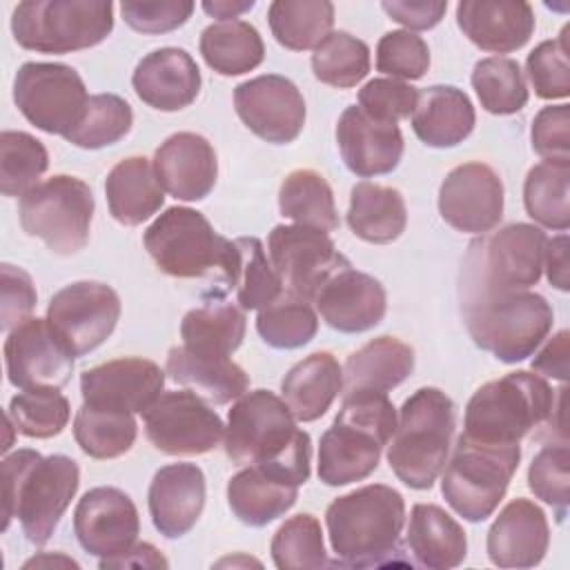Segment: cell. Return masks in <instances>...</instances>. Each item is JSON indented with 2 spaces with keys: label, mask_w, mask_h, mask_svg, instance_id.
<instances>
[{
  "label": "cell",
  "mask_w": 570,
  "mask_h": 570,
  "mask_svg": "<svg viewBox=\"0 0 570 570\" xmlns=\"http://www.w3.org/2000/svg\"><path fill=\"white\" fill-rule=\"evenodd\" d=\"M223 441L236 465H256L296 488L312 474V439L296 428L287 403L269 390L238 396L227 414Z\"/></svg>",
  "instance_id": "cell-1"
},
{
  "label": "cell",
  "mask_w": 570,
  "mask_h": 570,
  "mask_svg": "<svg viewBox=\"0 0 570 570\" xmlns=\"http://www.w3.org/2000/svg\"><path fill=\"white\" fill-rule=\"evenodd\" d=\"M325 525L336 563L350 568H381L401 563V532L405 525L403 494L383 483H370L334 499L325 510Z\"/></svg>",
  "instance_id": "cell-2"
},
{
  "label": "cell",
  "mask_w": 570,
  "mask_h": 570,
  "mask_svg": "<svg viewBox=\"0 0 570 570\" xmlns=\"http://www.w3.org/2000/svg\"><path fill=\"white\" fill-rule=\"evenodd\" d=\"M80 485V470L71 456H42L22 448L2 459L4 523L20 519L29 543L45 546L58 528Z\"/></svg>",
  "instance_id": "cell-3"
},
{
  "label": "cell",
  "mask_w": 570,
  "mask_h": 570,
  "mask_svg": "<svg viewBox=\"0 0 570 570\" xmlns=\"http://www.w3.org/2000/svg\"><path fill=\"white\" fill-rule=\"evenodd\" d=\"M396 430V407L385 392H345L334 423L318 443V479L338 488L367 479Z\"/></svg>",
  "instance_id": "cell-4"
},
{
  "label": "cell",
  "mask_w": 570,
  "mask_h": 570,
  "mask_svg": "<svg viewBox=\"0 0 570 570\" xmlns=\"http://www.w3.org/2000/svg\"><path fill=\"white\" fill-rule=\"evenodd\" d=\"M563 387L532 372L517 370L481 385L465 405L463 436L488 445H519L537 428H550L563 412Z\"/></svg>",
  "instance_id": "cell-5"
},
{
  "label": "cell",
  "mask_w": 570,
  "mask_h": 570,
  "mask_svg": "<svg viewBox=\"0 0 570 570\" xmlns=\"http://www.w3.org/2000/svg\"><path fill=\"white\" fill-rule=\"evenodd\" d=\"M456 425L454 401L439 387H419L405 399L392 443L390 470L414 490H430L445 468Z\"/></svg>",
  "instance_id": "cell-6"
},
{
  "label": "cell",
  "mask_w": 570,
  "mask_h": 570,
  "mask_svg": "<svg viewBox=\"0 0 570 570\" xmlns=\"http://www.w3.org/2000/svg\"><path fill=\"white\" fill-rule=\"evenodd\" d=\"M156 267L174 278H212L232 289L236 243L191 207L165 209L142 236Z\"/></svg>",
  "instance_id": "cell-7"
},
{
  "label": "cell",
  "mask_w": 570,
  "mask_h": 570,
  "mask_svg": "<svg viewBox=\"0 0 570 570\" xmlns=\"http://www.w3.org/2000/svg\"><path fill=\"white\" fill-rule=\"evenodd\" d=\"M546 240V232L530 223H512L472 240L461 269V303L537 285Z\"/></svg>",
  "instance_id": "cell-8"
},
{
  "label": "cell",
  "mask_w": 570,
  "mask_h": 570,
  "mask_svg": "<svg viewBox=\"0 0 570 570\" xmlns=\"http://www.w3.org/2000/svg\"><path fill=\"white\" fill-rule=\"evenodd\" d=\"M461 305L474 345L503 363L532 356L554 323L550 303L530 289L479 296Z\"/></svg>",
  "instance_id": "cell-9"
},
{
  "label": "cell",
  "mask_w": 570,
  "mask_h": 570,
  "mask_svg": "<svg viewBox=\"0 0 570 570\" xmlns=\"http://www.w3.org/2000/svg\"><path fill=\"white\" fill-rule=\"evenodd\" d=\"M114 31L109 0H24L11 16L13 40L36 53H71Z\"/></svg>",
  "instance_id": "cell-10"
},
{
  "label": "cell",
  "mask_w": 570,
  "mask_h": 570,
  "mask_svg": "<svg viewBox=\"0 0 570 570\" xmlns=\"http://www.w3.org/2000/svg\"><path fill=\"white\" fill-rule=\"evenodd\" d=\"M519 461L521 445H488L461 434L441 479L448 505L470 523L485 521L505 497Z\"/></svg>",
  "instance_id": "cell-11"
},
{
  "label": "cell",
  "mask_w": 570,
  "mask_h": 570,
  "mask_svg": "<svg viewBox=\"0 0 570 570\" xmlns=\"http://www.w3.org/2000/svg\"><path fill=\"white\" fill-rule=\"evenodd\" d=\"M94 194L76 176L58 174L29 189L18 205L20 225L40 238L53 254L71 256L89 243Z\"/></svg>",
  "instance_id": "cell-12"
},
{
  "label": "cell",
  "mask_w": 570,
  "mask_h": 570,
  "mask_svg": "<svg viewBox=\"0 0 570 570\" xmlns=\"http://www.w3.org/2000/svg\"><path fill=\"white\" fill-rule=\"evenodd\" d=\"M89 94L80 73L62 62H24L13 78V102L40 131L67 136L82 118Z\"/></svg>",
  "instance_id": "cell-13"
},
{
  "label": "cell",
  "mask_w": 570,
  "mask_h": 570,
  "mask_svg": "<svg viewBox=\"0 0 570 570\" xmlns=\"http://www.w3.org/2000/svg\"><path fill=\"white\" fill-rule=\"evenodd\" d=\"M142 421L149 443L171 456L205 454L225 436L218 412L194 390L163 392L142 412Z\"/></svg>",
  "instance_id": "cell-14"
},
{
  "label": "cell",
  "mask_w": 570,
  "mask_h": 570,
  "mask_svg": "<svg viewBox=\"0 0 570 570\" xmlns=\"http://www.w3.org/2000/svg\"><path fill=\"white\" fill-rule=\"evenodd\" d=\"M267 254L283 289L305 301H314L336 272L352 265L327 232L307 225H276L267 238Z\"/></svg>",
  "instance_id": "cell-15"
},
{
  "label": "cell",
  "mask_w": 570,
  "mask_h": 570,
  "mask_svg": "<svg viewBox=\"0 0 570 570\" xmlns=\"http://www.w3.org/2000/svg\"><path fill=\"white\" fill-rule=\"evenodd\" d=\"M120 318V298L114 287L96 281H76L58 289L47 307V323L71 356L100 347Z\"/></svg>",
  "instance_id": "cell-16"
},
{
  "label": "cell",
  "mask_w": 570,
  "mask_h": 570,
  "mask_svg": "<svg viewBox=\"0 0 570 570\" xmlns=\"http://www.w3.org/2000/svg\"><path fill=\"white\" fill-rule=\"evenodd\" d=\"M234 107L252 134L274 145L296 140L305 125L303 94L289 78L278 73L240 82L234 89Z\"/></svg>",
  "instance_id": "cell-17"
},
{
  "label": "cell",
  "mask_w": 570,
  "mask_h": 570,
  "mask_svg": "<svg viewBox=\"0 0 570 570\" xmlns=\"http://www.w3.org/2000/svg\"><path fill=\"white\" fill-rule=\"evenodd\" d=\"M4 367L9 383L20 390H60L71 379L73 356L58 341L47 318L29 316L4 341Z\"/></svg>",
  "instance_id": "cell-18"
},
{
  "label": "cell",
  "mask_w": 570,
  "mask_h": 570,
  "mask_svg": "<svg viewBox=\"0 0 570 570\" xmlns=\"http://www.w3.org/2000/svg\"><path fill=\"white\" fill-rule=\"evenodd\" d=\"M441 218L463 234H485L503 218V183L485 163L454 167L439 187Z\"/></svg>",
  "instance_id": "cell-19"
},
{
  "label": "cell",
  "mask_w": 570,
  "mask_h": 570,
  "mask_svg": "<svg viewBox=\"0 0 570 570\" xmlns=\"http://www.w3.org/2000/svg\"><path fill=\"white\" fill-rule=\"evenodd\" d=\"M73 532L85 552L111 559L134 548L140 517L131 497L118 488L100 485L82 494L73 512Z\"/></svg>",
  "instance_id": "cell-20"
},
{
  "label": "cell",
  "mask_w": 570,
  "mask_h": 570,
  "mask_svg": "<svg viewBox=\"0 0 570 570\" xmlns=\"http://www.w3.org/2000/svg\"><path fill=\"white\" fill-rule=\"evenodd\" d=\"M165 372L149 358L127 356L100 363L80 374V394L85 403L145 412L163 394Z\"/></svg>",
  "instance_id": "cell-21"
},
{
  "label": "cell",
  "mask_w": 570,
  "mask_h": 570,
  "mask_svg": "<svg viewBox=\"0 0 570 570\" xmlns=\"http://www.w3.org/2000/svg\"><path fill=\"white\" fill-rule=\"evenodd\" d=\"M336 142L345 167L361 178L383 176L403 158L399 125L370 118L358 105H350L336 122Z\"/></svg>",
  "instance_id": "cell-22"
},
{
  "label": "cell",
  "mask_w": 570,
  "mask_h": 570,
  "mask_svg": "<svg viewBox=\"0 0 570 570\" xmlns=\"http://www.w3.org/2000/svg\"><path fill=\"white\" fill-rule=\"evenodd\" d=\"M160 187L176 200H203L216 185L218 158L212 142L194 131L171 134L154 154Z\"/></svg>",
  "instance_id": "cell-23"
},
{
  "label": "cell",
  "mask_w": 570,
  "mask_h": 570,
  "mask_svg": "<svg viewBox=\"0 0 570 570\" xmlns=\"http://www.w3.org/2000/svg\"><path fill=\"white\" fill-rule=\"evenodd\" d=\"M314 303L323 321L343 334H358L376 327L387 309V296L381 281L352 265L336 272L321 287Z\"/></svg>",
  "instance_id": "cell-24"
},
{
  "label": "cell",
  "mask_w": 570,
  "mask_h": 570,
  "mask_svg": "<svg viewBox=\"0 0 570 570\" xmlns=\"http://www.w3.org/2000/svg\"><path fill=\"white\" fill-rule=\"evenodd\" d=\"M550 546L546 512L530 499H512L488 530V557L499 568H534Z\"/></svg>",
  "instance_id": "cell-25"
},
{
  "label": "cell",
  "mask_w": 570,
  "mask_h": 570,
  "mask_svg": "<svg viewBox=\"0 0 570 570\" xmlns=\"http://www.w3.org/2000/svg\"><path fill=\"white\" fill-rule=\"evenodd\" d=\"M205 490V474L196 463L163 465L147 492L154 528L167 539L187 534L203 514Z\"/></svg>",
  "instance_id": "cell-26"
},
{
  "label": "cell",
  "mask_w": 570,
  "mask_h": 570,
  "mask_svg": "<svg viewBox=\"0 0 570 570\" xmlns=\"http://www.w3.org/2000/svg\"><path fill=\"white\" fill-rule=\"evenodd\" d=\"M200 82L196 60L178 47H163L147 53L131 76L136 96L158 111L189 107L200 91Z\"/></svg>",
  "instance_id": "cell-27"
},
{
  "label": "cell",
  "mask_w": 570,
  "mask_h": 570,
  "mask_svg": "<svg viewBox=\"0 0 570 570\" xmlns=\"http://www.w3.org/2000/svg\"><path fill=\"white\" fill-rule=\"evenodd\" d=\"M456 24L483 51L510 53L521 49L534 31V11L525 0H463Z\"/></svg>",
  "instance_id": "cell-28"
},
{
  "label": "cell",
  "mask_w": 570,
  "mask_h": 570,
  "mask_svg": "<svg viewBox=\"0 0 570 570\" xmlns=\"http://www.w3.org/2000/svg\"><path fill=\"white\" fill-rule=\"evenodd\" d=\"M476 122V114L468 94L452 85H432L419 91L412 114L416 138L434 149L456 147L463 142Z\"/></svg>",
  "instance_id": "cell-29"
},
{
  "label": "cell",
  "mask_w": 570,
  "mask_h": 570,
  "mask_svg": "<svg viewBox=\"0 0 570 570\" xmlns=\"http://www.w3.org/2000/svg\"><path fill=\"white\" fill-rule=\"evenodd\" d=\"M405 541L414 561L428 570L456 568L468 554L463 528L434 503H416L410 510Z\"/></svg>",
  "instance_id": "cell-30"
},
{
  "label": "cell",
  "mask_w": 570,
  "mask_h": 570,
  "mask_svg": "<svg viewBox=\"0 0 570 570\" xmlns=\"http://www.w3.org/2000/svg\"><path fill=\"white\" fill-rule=\"evenodd\" d=\"M165 372L171 381L194 390L216 405H225L243 396L249 387V376L229 356L196 354L185 345L169 350Z\"/></svg>",
  "instance_id": "cell-31"
},
{
  "label": "cell",
  "mask_w": 570,
  "mask_h": 570,
  "mask_svg": "<svg viewBox=\"0 0 570 570\" xmlns=\"http://www.w3.org/2000/svg\"><path fill=\"white\" fill-rule=\"evenodd\" d=\"M343 390V367L330 352H314L298 361L283 379L281 394L296 421L321 419Z\"/></svg>",
  "instance_id": "cell-32"
},
{
  "label": "cell",
  "mask_w": 570,
  "mask_h": 570,
  "mask_svg": "<svg viewBox=\"0 0 570 570\" xmlns=\"http://www.w3.org/2000/svg\"><path fill=\"white\" fill-rule=\"evenodd\" d=\"M163 191L154 165L145 156L122 158L105 180L109 214L127 227L149 220L165 203Z\"/></svg>",
  "instance_id": "cell-33"
},
{
  "label": "cell",
  "mask_w": 570,
  "mask_h": 570,
  "mask_svg": "<svg viewBox=\"0 0 570 570\" xmlns=\"http://www.w3.org/2000/svg\"><path fill=\"white\" fill-rule=\"evenodd\" d=\"M414 370V350L396 336H379L352 352L343 367L345 392H387Z\"/></svg>",
  "instance_id": "cell-34"
},
{
  "label": "cell",
  "mask_w": 570,
  "mask_h": 570,
  "mask_svg": "<svg viewBox=\"0 0 570 570\" xmlns=\"http://www.w3.org/2000/svg\"><path fill=\"white\" fill-rule=\"evenodd\" d=\"M347 225L365 243L385 245L396 240L407 225V207L399 189L361 180L352 187Z\"/></svg>",
  "instance_id": "cell-35"
},
{
  "label": "cell",
  "mask_w": 570,
  "mask_h": 570,
  "mask_svg": "<svg viewBox=\"0 0 570 570\" xmlns=\"http://www.w3.org/2000/svg\"><path fill=\"white\" fill-rule=\"evenodd\" d=\"M298 499V488L274 474L247 465L227 483V503L234 517L252 528H263L283 517Z\"/></svg>",
  "instance_id": "cell-36"
},
{
  "label": "cell",
  "mask_w": 570,
  "mask_h": 570,
  "mask_svg": "<svg viewBox=\"0 0 570 570\" xmlns=\"http://www.w3.org/2000/svg\"><path fill=\"white\" fill-rule=\"evenodd\" d=\"M245 312L223 298H209L180 321L183 345L196 354L232 356L245 338Z\"/></svg>",
  "instance_id": "cell-37"
},
{
  "label": "cell",
  "mask_w": 570,
  "mask_h": 570,
  "mask_svg": "<svg viewBox=\"0 0 570 570\" xmlns=\"http://www.w3.org/2000/svg\"><path fill=\"white\" fill-rule=\"evenodd\" d=\"M198 49L207 67L220 76L247 73L265 58L258 29L245 20H225L205 27Z\"/></svg>",
  "instance_id": "cell-38"
},
{
  "label": "cell",
  "mask_w": 570,
  "mask_h": 570,
  "mask_svg": "<svg viewBox=\"0 0 570 570\" xmlns=\"http://www.w3.org/2000/svg\"><path fill=\"white\" fill-rule=\"evenodd\" d=\"M267 22L276 42L289 51L316 49L334 24V4L327 0H274Z\"/></svg>",
  "instance_id": "cell-39"
},
{
  "label": "cell",
  "mask_w": 570,
  "mask_h": 570,
  "mask_svg": "<svg viewBox=\"0 0 570 570\" xmlns=\"http://www.w3.org/2000/svg\"><path fill=\"white\" fill-rule=\"evenodd\" d=\"M278 209L296 225L323 232L338 229V212L334 194L323 174L314 169L289 171L278 189Z\"/></svg>",
  "instance_id": "cell-40"
},
{
  "label": "cell",
  "mask_w": 570,
  "mask_h": 570,
  "mask_svg": "<svg viewBox=\"0 0 570 570\" xmlns=\"http://www.w3.org/2000/svg\"><path fill=\"white\" fill-rule=\"evenodd\" d=\"M570 163L541 160L523 183V205L528 216L541 227L566 232L570 227Z\"/></svg>",
  "instance_id": "cell-41"
},
{
  "label": "cell",
  "mask_w": 570,
  "mask_h": 570,
  "mask_svg": "<svg viewBox=\"0 0 570 570\" xmlns=\"http://www.w3.org/2000/svg\"><path fill=\"white\" fill-rule=\"evenodd\" d=\"M136 419L131 412L85 403L73 419V439L91 459H116L131 450L136 441Z\"/></svg>",
  "instance_id": "cell-42"
},
{
  "label": "cell",
  "mask_w": 570,
  "mask_h": 570,
  "mask_svg": "<svg viewBox=\"0 0 570 570\" xmlns=\"http://www.w3.org/2000/svg\"><path fill=\"white\" fill-rule=\"evenodd\" d=\"M256 330L269 347L296 350L316 336L318 316L309 301L283 292L276 301L258 309Z\"/></svg>",
  "instance_id": "cell-43"
},
{
  "label": "cell",
  "mask_w": 570,
  "mask_h": 570,
  "mask_svg": "<svg viewBox=\"0 0 570 570\" xmlns=\"http://www.w3.org/2000/svg\"><path fill=\"white\" fill-rule=\"evenodd\" d=\"M472 87L481 107L497 116H510L528 105V87L517 60L490 56L474 65Z\"/></svg>",
  "instance_id": "cell-44"
},
{
  "label": "cell",
  "mask_w": 570,
  "mask_h": 570,
  "mask_svg": "<svg viewBox=\"0 0 570 570\" xmlns=\"http://www.w3.org/2000/svg\"><path fill=\"white\" fill-rule=\"evenodd\" d=\"M236 272L232 289L243 312L261 309L276 301L285 289L283 283L267 261L265 247L256 236L236 238Z\"/></svg>",
  "instance_id": "cell-45"
},
{
  "label": "cell",
  "mask_w": 570,
  "mask_h": 570,
  "mask_svg": "<svg viewBox=\"0 0 570 570\" xmlns=\"http://www.w3.org/2000/svg\"><path fill=\"white\" fill-rule=\"evenodd\" d=\"M49 167L47 147L27 131L0 134V191L4 196H24L33 189Z\"/></svg>",
  "instance_id": "cell-46"
},
{
  "label": "cell",
  "mask_w": 570,
  "mask_h": 570,
  "mask_svg": "<svg viewBox=\"0 0 570 570\" xmlns=\"http://www.w3.org/2000/svg\"><path fill=\"white\" fill-rule=\"evenodd\" d=\"M312 71L323 85L336 89L354 87L370 71V47L347 31H332L314 49Z\"/></svg>",
  "instance_id": "cell-47"
},
{
  "label": "cell",
  "mask_w": 570,
  "mask_h": 570,
  "mask_svg": "<svg viewBox=\"0 0 570 570\" xmlns=\"http://www.w3.org/2000/svg\"><path fill=\"white\" fill-rule=\"evenodd\" d=\"M134 125L131 105L116 94H96L89 98L80 122L65 136L80 149H102L116 145Z\"/></svg>",
  "instance_id": "cell-48"
},
{
  "label": "cell",
  "mask_w": 570,
  "mask_h": 570,
  "mask_svg": "<svg viewBox=\"0 0 570 570\" xmlns=\"http://www.w3.org/2000/svg\"><path fill=\"white\" fill-rule=\"evenodd\" d=\"M71 416L67 396L56 387L22 390L9 401L7 419L13 423L16 432L29 439H51L58 436Z\"/></svg>",
  "instance_id": "cell-49"
},
{
  "label": "cell",
  "mask_w": 570,
  "mask_h": 570,
  "mask_svg": "<svg viewBox=\"0 0 570 570\" xmlns=\"http://www.w3.org/2000/svg\"><path fill=\"white\" fill-rule=\"evenodd\" d=\"M272 561L278 570H309L330 566L323 530L314 514H296L278 525L272 537Z\"/></svg>",
  "instance_id": "cell-50"
},
{
  "label": "cell",
  "mask_w": 570,
  "mask_h": 570,
  "mask_svg": "<svg viewBox=\"0 0 570 570\" xmlns=\"http://www.w3.org/2000/svg\"><path fill=\"white\" fill-rule=\"evenodd\" d=\"M570 452L566 441L543 445L528 468V488L537 499L554 510L557 523H563L570 508Z\"/></svg>",
  "instance_id": "cell-51"
},
{
  "label": "cell",
  "mask_w": 570,
  "mask_h": 570,
  "mask_svg": "<svg viewBox=\"0 0 570 570\" xmlns=\"http://www.w3.org/2000/svg\"><path fill=\"white\" fill-rule=\"evenodd\" d=\"M568 33L570 27L566 24L554 40L539 42L525 58V73L530 85L543 100H559L570 96Z\"/></svg>",
  "instance_id": "cell-52"
},
{
  "label": "cell",
  "mask_w": 570,
  "mask_h": 570,
  "mask_svg": "<svg viewBox=\"0 0 570 570\" xmlns=\"http://www.w3.org/2000/svg\"><path fill=\"white\" fill-rule=\"evenodd\" d=\"M428 67V42L407 29L387 31L376 45V69L394 80H419Z\"/></svg>",
  "instance_id": "cell-53"
},
{
  "label": "cell",
  "mask_w": 570,
  "mask_h": 570,
  "mask_svg": "<svg viewBox=\"0 0 570 570\" xmlns=\"http://www.w3.org/2000/svg\"><path fill=\"white\" fill-rule=\"evenodd\" d=\"M419 89L394 78H374L358 91V107L374 120L399 122L414 114Z\"/></svg>",
  "instance_id": "cell-54"
},
{
  "label": "cell",
  "mask_w": 570,
  "mask_h": 570,
  "mask_svg": "<svg viewBox=\"0 0 570 570\" xmlns=\"http://www.w3.org/2000/svg\"><path fill=\"white\" fill-rule=\"evenodd\" d=\"M122 20L138 33H167L183 27L191 13L194 2L189 0H160V2H140L125 0L120 2Z\"/></svg>",
  "instance_id": "cell-55"
},
{
  "label": "cell",
  "mask_w": 570,
  "mask_h": 570,
  "mask_svg": "<svg viewBox=\"0 0 570 570\" xmlns=\"http://www.w3.org/2000/svg\"><path fill=\"white\" fill-rule=\"evenodd\" d=\"M530 138L543 160L570 163V107L566 102L543 107L532 120Z\"/></svg>",
  "instance_id": "cell-56"
},
{
  "label": "cell",
  "mask_w": 570,
  "mask_h": 570,
  "mask_svg": "<svg viewBox=\"0 0 570 570\" xmlns=\"http://www.w3.org/2000/svg\"><path fill=\"white\" fill-rule=\"evenodd\" d=\"M2 276V307H0V325L4 332H11L22 321H27L36 307L38 294L33 287L31 276L9 263H2L0 267Z\"/></svg>",
  "instance_id": "cell-57"
},
{
  "label": "cell",
  "mask_w": 570,
  "mask_h": 570,
  "mask_svg": "<svg viewBox=\"0 0 570 570\" xmlns=\"http://www.w3.org/2000/svg\"><path fill=\"white\" fill-rule=\"evenodd\" d=\"M381 7L394 22L407 27V31L432 29L448 11V2L443 0H383Z\"/></svg>",
  "instance_id": "cell-58"
},
{
  "label": "cell",
  "mask_w": 570,
  "mask_h": 570,
  "mask_svg": "<svg viewBox=\"0 0 570 570\" xmlns=\"http://www.w3.org/2000/svg\"><path fill=\"white\" fill-rule=\"evenodd\" d=\"M568 338H570L568 330L557 332L534 356L532 370L546 376H552L557 381H566L568 379Z\"/></svg>",
  "instance_id": "cell-59"
},
{
  "label": "cell",
  "mask_w": 570,
  "mask_h": 570,
  "mask_svg": "<svg viewBox=\"0 0 570 570\" xmlns=\"http://www.w3.org/2000/svg\"><path fill=\"white\" fill-rule=\"evenodd\" d=\"M568 236L559 234L554 238L546 240V252H543V269L548 274L550 285H554L561 292L570 289L568 281Z\"/></svg>",
  "instance_id": "cell-60"
},
{
  "label": "cell",
  "mask_w": 570,
  "mask_h": 570,
  "mask_svg": "<svg viewBox=\"0 0 570 570\" xmlns=\"http://www.w3.org/2000/svg\"><path fill=\"white\" fill-rule=\"evenodd\" d=\"M102 570L107 568H167L169 561L160 554V550L151 543H134L127 552L111 557V559H100L98 563Z\"/></svg>",
  "instance_id": "cell-61"
},
{
  "label": "cell",
  "mask_w": 570,
  "mask_h": 570,
  "mask_svg": "<svg viewBox=\"0 0 570 570\" xmlns=\"http://www.w3.org/2000/svg\"><path fill=\"white\" fill-rule=\"evenodd\" d=\"M254 7V0H245V2H236V0H214V2H203V9L218 18V22H225V20H234L238 18L240 13L249 11Z\"/></svg>",
  "instance_id": "cell-62"
},
{
  "label": "cell",
  "mask_w": 570,
  "mask_h": 570,
  "mask_svg": "<svg viewBox=\"0 0 570 570\" xmlns=\"http://www.w3.org/2000/svg\"><path fill=\"white\" fill-rule=\"evenodd\" d=\"M42 563H67V566H71V568H78V563L73 561V559H67V557H33V559H29L27 563H24V568H33V566H42Z\"/></svg>",
  "instance_id": "cell-63"
}]
</instances>
